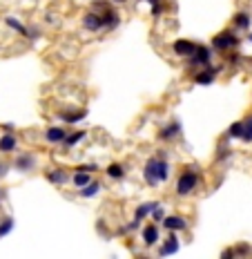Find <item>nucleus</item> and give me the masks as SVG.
I'll list each match as a JSON object with an SVG mask.
<instances>
[{"instance_id":"obj_1","label":"nucleus","mask_w":252,"mask_h":259,"mask_svg":"<svg viewBox=\"0 0 252 259\" xmlns=\"http://www.w3.org/2000/svg\"><path fill=\"white\" fill-rule=\"evenodd\" d=\"M141 174L150 188H163L172 177V163L167 161L165 150H156L152 157H147L145 163H143Z\"/></svg>"},{"instance_id":"obj_2","label":"nucleus","mask_w":252,"mask_h":259,"mask_svg":"<svg viewBox=\"0 0 252 259\" xmlns=\"http://www.w3.org/2000/svg\"><path fill=\"white\" fill-rule=\"evenodd\" d=\"M205 183V177L197 163H185L181 170L177 172L174 179V195L185 199V197H192L199 188Z\"/></svg>"},{"instance_id":"obj_3","label":"nucleus","mask_w":252,"mask_h":259,"mask_svg":"<svg viewBox=\"0 0 252 259\" xmlns=\"http://www.w3.org/2000/svg\"><path fill=\"white\" fill-rule=\"evenodd\" d=\"M241 43H243V40H241L239 32H236L234 27H228V29H221L219 34L212 36V40H210V47L214 49V54L225 56V54H230V51L239 49Z\"/></svg>"},{"instance_id":"obj_4","label":"nucleus","mask_w":252,"mask_h":259,"mask_svg":"<svg viewBox=\"0 0 252 259\" xmlns=\"http://www.w3.org/2000/svg\"><path fill=\"white\" fill-rule=\"evenodd\" d=\"M92 9L101 14L103 25H105V32H114V29L121 27L123 18H121V14H118V9H116L114 3H107V0H94Z\"/></svg>"},{"instance_id":"obj_5","label":"nucleus","mask_w":252,"mask_h":259,"mask_svg":"<svg viewBox=\"0 0 252 259\" xmlns=\"http://www.w3.org/2000/svg\"><path fill=\"white\" fill-rule=\"evenodd\" d=\"M183 63H185L188 70H192V72L203 70V67H210V65H214V49L210 47V45L199 43L194 56H192V58H188V60H183Z\"/></svg>"},{"instance_id":"obj_6","label":"nucleus","mask_w":252,"mask_h":259,"mask_svg":"<svg viewBox=\"0 0 252 259\" xmlns=\"http://www.w3.org/2000/svg\"><path fill=\"white\" fill-rule=\"evenodd\" d=\"M181 134H183L181 121H179V118H170L165 125L158 127L156 139H158L161 143H174V141H179V139H181Z\"/></svg>"},{"instance_id":"obj_7","label":"nucleus","mask_w":252,"mask_h":259,"mask_svg":"<svg viewBox=\"0 0 252 259\" xmlns=\"http://www.w3.org/2000/svg\"><path fill=\"white\" fill-rule=\"evenodd\" d=\"M223 72V65H210V67H203V70H197L190 74V81L194 85H212L214 81L219 79V74Z\"/></svg>"},{"instance_id":"obj_8","label":"nucleus","mask_w":252,"mask_h":259,"mask_svg":"<svg viewBox=\"0 0 252 259\" xmlns=\"http://www.w3.org/2000/svg\"><path fill=\"white\" fill-rule=\"evenodd\" d=\"M161 226L154 224V221H147V224L141 226V241L145 248H154L161 243Z\"/></svg>"},{"instance_id":"obj_9","label":"nucleus","mask_w":252,"mask_h":259,"mask_svg":"<svg viewBox=\"0 0 252 259\" xmlns=\"http://www.w3.org/2000/svg\"><path fill=\"white\" fill-rule=\"evenodd\" d=\"M69 130L67 125H63V123H54V125H47L43 132L45 137V143H49V146H63V141L67 139Z\"/></svg>"},{"instance_id":"obj_10","label":"nucleus","mask_w":252,"mask_h":259,"mask_svg":"<svg viewBox=\"0 0 252 259\" xmlns=\"http://www.w3.org/2000/svg\"><path fill=\"white\" fill-rule=\"evenodd\" d=\"M161 228L165 232H177V235H181V232L190 230V219L185 215H167L165 219H163Z\"/></svg>"},{"instance_id":"obj_11","label":"nucleus","mask_w":252,"mask_h":259,"mask_svg":"<svg viewBox=\"0 0 252 259\" xmlns=\"http://www.w3.org/2000/svg\"><path fill=\"white\" fill-rule=\"evenodd\" d=\"M181 250V239H179L177 232H167L165 237L161 239V243H158V257H172L177 255V252Z\"/></svg>"},{"instance_id":"obj_12","label":"nucleus","mask_w":252,"mask_h":259,"mask_svg":"<svg viewBox=\"0 0 252 259\" xmlns=\"http://www.w3.org/2000/svg\"><path fill=\"white\" fill-rule=\"evenodd\" d=\"M197 47H199V43H194V40H190V38H177L172 43V54L177 56V58H181V60H188V58H192V56H194Z\"/></svg>"},{"instance_id":"obj_13","label":"nucleus","mask_w":252,"mask_h":259,"mask_svg":"<svg viewBox=\"0 0 252 259\" xmlns=\"http://www.w3.org/2000/svg\"><path fill=\"white\" fill-rule=\"evenodd\" d=\"M80 27H83L85 32H90V34H101V32H105V25H103L101 14L94 12V9H90L87 14H83V18H80Z\"/></svg>"},{"instance_id":"obj_14","label":"nucleus","mask_w":252,"mask_h":259,"mask_svg":"<svg viewBox=\"0 0 252 259\" xmlns=\"http://www.w3.org/2000/svg\"><path fill=\"white\" fill-rule=\"evenodd\" d=\"M45 179H47V183L56 185V188L71 185V172H67L65 168H49V170H45Z\"/></svg>"},{"instance_id":"obj_15","label":"nucleus","mask_w":252,"mask_h":259,"mask_svg":"<svg viewBox=\"0 0 252 259\" xmlns=\"http://www.w3.org/2000/svg\"><path fill=\"white\" fill-rule=\"evenodd\" d=\"M36 165H38V157H36L34 152H18L12 168L18 170V172H32Z\"/></svg>"},{"instance_id":"obj_16","label":"nucleus","mask_w":252,"mask_h":259,"mask_svg":"<svg viewBox=\"0 0 252 259\" xmlns=\"http://www.w3.org/2000/svg\"><path fill=\"white\" fill-rule=\"evenodd\" d=\"M58 118L63 121V125H76V123H83L87 118V110H85V107L65 110V112H58Z\"/></svg>"},{"instance_id":"obj_17","label":"nucleus","mask_w":252,"mask_h":259,"mask_svg":"<svg viewBox=\"0 0 252 259\" xmlns=\"http://www.w3.org/2000/svg\"><path fill=\"white\" fill-rule=\"evenodd\" d=\"M158 206H161V201H143V204H138L136 208H134V217H132V219L134 221H145V219H150L152 217V212L158 208Z\"/></svg>"},{"instance_id":"obj_18","label":"nucleus","mask_w":252,"mask_h":259,"mask_svg":"<svg viewBox=\"0 0 252 259\" xmlns=\"http://www.w3.org/2000/svg\"><path fill=\"white\" fill-rule=\"evenodd\" d=\"M94 181H96V174H92V172H83V170H74L71 172V188H76V190H83L90 183H94Z\"/></svg>"},{"instance_id":"obj_19","label":"nucleus","mask_w":252,"mask_h":259,"mask_svg":"<svg viewBox=\"0 0 252 259\" xmlns=\"http://www.w3.org/2000/svg\"><path fill=\"white\" fill-rule=\"evenodd\" d=\"M18 150V137L14 132H5L0 137V154H12Z\"/></svg>"},{"instance_id":"obj_20","label":"nucleus","mask_w":252,"mask_h":259,"mask_svg":"<svg viewBox=\"0 0 252 259\" xmlns=\"http://www.w3.org/2000/svg\"><path fill=\"white\" fill-rule=\"evenodd\" d=\"M232 27L236 29V32H250V27H252L250 12H236L232 16Z\"/></svg>"},{"instance_id":"obj_21","label":"nucleus","mask_w":252,"mask_h":259,"mask_svg":"<svg viewBox=\"0 0 252 259\" xmlns=\"http://www.w3.org/2000/svg\"><path fill=\"white\" fill-rule=\"evenodd\" d=\"M87 139V130H69V134H67V139L63 141V150H74L76 146H78L80 141H85Z\"/></svg>"},{"instance_id":"obj_22","label":"nucleus","mask_w":252,"mask_h":259,"mask_svg":"<svg viewBox=\"0 0 252 259\" xmlns=\"http://www.w3.org/2000/svg\"><path fill=\"white\" fill-rule=\"evenodd\" d=\"M125 165L123 163H118V161H114V163H110L105 168V177L107 179H112V181H121V179H125Z\"/></svg>"},{"instance_id":"obj_23","label":"nucleus","mask_w":252,"mask_h":259,"mask_svg":"<svg viewBox=\"0 0 252 259\" xmlns=\"http://www.w3.org/2000/svg\"><path fill=\"white\" fill-rule=\"evenodd\" d=\"M241 137H243V118L241 121H234L230 123V127L225 130V141H241Z\"/></svg>"},{"instance_id":"obj_24","label":"nucleus","mask_w":252,"mask_h":259,"mask_svg":"<svg viewBox=\"0 0 252 259\" xmlns=\"http://www.w3.org/2000/svg\"><path fill=\"white\" fill-rule=\"evenodd\" d=\"M101 190H103V183H101L99 179H96L94 183H90L87 188L78 190V197H80V199H94V197H99V195H101Z\"/></svg>"},{"instance_id":"obj_25","label":"nucleus","mask_w":252,"mask_h":259,"mask_svg":"<svg viewBox=\"0 0 252 259\" xmlns=\"http://www.w3.org/2000/svg\"><path fill=\"white\" fill-rule=\"evenodd\" d=\"M228 159H232V148H228V146H225V141H221L219 148H217V152H214V161H217V163H225Z\"/></svg>"},{"instance_id":"obj_26","label":"nucleus","mask_w":252,"mask_h":259,"mask_svg":"<svg viewBox=\"0 0 252 259\" xmlns=\"http://www.w3.org/2000/svg\"><path fill=\"white\" fill-rule=\"evenodd\" d=\"M241 143L252 146V114H248L243 118V137H241Z\"/></svg>"},{"instance_id":"obj_27","label":"nucleus","mask_w":252,"mask_h":259,"mask_svg":"<svg viewBox=\"0 0 252 259\" xmlns=\"http://www.w3.org/2000/svg\"><path fill=\"white\" fill-rule=\"evenodd\" d=\"M14 226H16V221H14V217H3V219H0V239H3V237H7L9 232L14 230Z\"/></svg>"},{"instance_id":"obj_28","label":"nucleus","mask_w":252,"mask_h":259,"mask_svg":"<svg viewBox=\"0 0 252 259\" xmlns=\"http://www.w3.org/2000/svg\"><path fill=\"white\" fill-rule=\"evenodd\" d=\"M234 252H236V259H248L252 255V246L250 243H245V241H241V243H234Z\"/></svg>"},{"instance_id":"obj_29","label":"nucleus","mask_w":252,"mask_h":259,"mask_svg":"<svg viewBox=\"0 0 252 259\" xmlns=\"http://www.w3.org/2000/svg\"><path fill=\"white\" fill-rule=\"evenodd\" d=\"M165 9H167V5H165V3H156V5H152V7H150L152 18H161L163 14H165Z\"/></svg>"},{"instance_id":"obj_30","label":"nucleus","mask_w":252,"mask_h":259,"mask_svg":"<svg viewBox=\"0 0 252 259\" xmlns=\"http://www.w3.org/2000/svg\"><path fill=\"white\" fill-rule=\"evenodd\" d=\"M74 170H83V172H92V174H96V172H101V165L99 163H80V165H76Z\"/></svg>"},{"instance_id":"obj_31","label":"nucleus","mask_w":252,"mask_h":259,"mask_svg":"<svg viewBox=\"0 0 252 259\" xmlns=\"http://www.w3.org/2000/svg\"><path fill=\"white\" fill-rule=\"evenodd\" d=\"M165 217H167V215H165V210H163V206H158V208L152 212L150 219L154 221V224H163V219H165Z\"/></svg>"},{"instance_id":"obj_32","label":"nucleus","mask_w":252,"mask_h":259,"mask_svg":"<svg viewBox=\"0 0 252 259\" xmlns=\"http://www.w3.org/2000/svg\"><path fill=\"white\" fill-rule=\"evenodd\" d=\"M219 259H236V252H234V248L230 246V248H225L223 252H221V257Z\"/></svg>"},{"instance_id":"obj_33","label":"nucleus","mask_w":252,"mask_h":259,"mask_svg":"<svg viewBox=\"0 0 252 259\" xmlns=\"http://www.w3.org/2000/svg\"><path fill=\"white\" fill-rule=\"evenodd\" d=\"M9 172V163H5V161H0V179L5 177V174Z\"/></svg>"},{"instance_id":"obj_34","label":"nucleus","mask_w":252,"mask_h":259,"mask_svg":"<svg viewBox=\"0 0 252 259\" xmlns=\"http://www.w3.org/2000/svg\"><path fill=\"white\" fill-rule=\"evenodd\" d=\"M138 3H143V0H138ZM145 3H150V7H152V5H156V3H165V0H145Z\"/></svg>"},{"instance_id":"obj_35","label":"nucleus","mask_w":252,"mask_h":259,"mask_svg":"<svg viewBox=\"0 0 252 259\" xmlns=\"http://www.w3.org/2000/svg\"><path fill=\"white\" fill-rule=\"evenodd\" d=\"M114 5H127V0H112Z\"/></svg>"},{"instance_id":"obj_36","label":"nucleus","mask_w":252,"mask_h":259,"mask_svg":"<svg viewBox=\"0 0 252 259\" xmlns=\"http://www.w3.org/2000/svg\"><path fill=\"white\" fill-rule=\"evenodd\" d=\"M3 199H5V192H3V188H0V204H3Z\"/></svg>"},{"instance_id":"obj_37","label":"nucleus","mask_w":252,"mask_h":259,"mask_svg":"<svg viewBox=\"0 0 252 259\" xmlns=\"http://www.w3.org/2000/svg\"><path fill=\"white\" fill-rule=\"evenodd\" d=\"M134 259H150V257H145V255H143V257H141V255H136Z\"/></svg>"},{"instance_id":"obj_38","label":"nucleus","mask_w":252,"mask_h":259,"mask_svg":"<svg viewBox=\"0 0 252 259\" xmlns=\"http://www.w3.org/2000/svg\"><path fill=\"white\" fill-rule=\"evenodd\" d=\"M248 40H250V43H252V32H248Z\"/></svg>"}]
</instances>
